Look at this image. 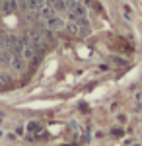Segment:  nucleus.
<instances>
[{
	"instance_id": "f257e3e1",
	"label": "nucleus",
	"mask_w": 142,
	"mask_h": 146,
	"mask_svg": "<svg viewBox=\"0 0 142 146\" xmlns=\"http://www.w3.org/2000/svg\"><path fill=\"white\" fill-rule=\"evenodd\" d=\"M45 2H47V4H51V6H55V2H56V0H45Z\"/></svg>"
},
{
	"instance_id": "f03ea898",
	"label": "nucleus",
	"mask_w": 142,
	"mask_h": 146,
	"mask_svg": "<svg viewBox=\"0 0 142 146\" xmlns=\"http://www.w3.org/2000/svg\"><path fill=\"white\" fill-rule=\"evenodd\" d=\"M80 2H82V0H80Z\"/></svg>"
}]
</instances>
